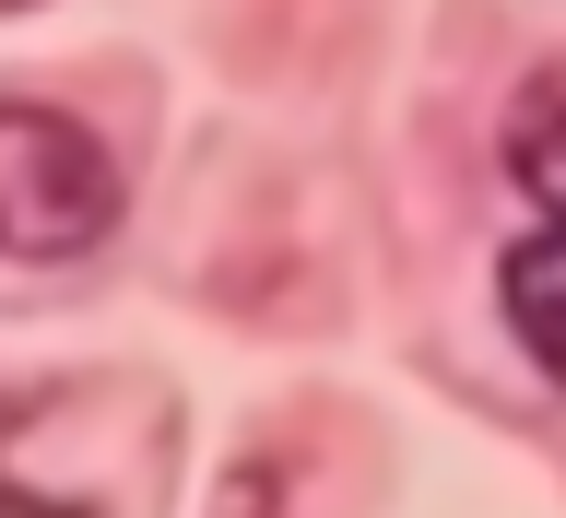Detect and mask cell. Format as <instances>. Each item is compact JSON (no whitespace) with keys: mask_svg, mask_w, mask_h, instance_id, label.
<instances>
[{"mask_svg":"<svg viewBox=\"0 0 566 518\" xmlns=\"http://www.w3.org/2000/svg\"><path fill=\"white\" fill-rule=\"evenodd\" d=\"M130 212V177L71 106H0V260L24 272H60V260H95Z\"/></svg>","mask_w":566,"mask_h":518,"instance_id":"6da1fadb","label":"cell"},{"mask_svg":"<svg viewBox=\"0 0 566 518\" xmlns=\"http://www.w3.org/2000/svg\"><path fill=\"white\" fill-rule=\"evenodd\" d=\"M495 166L531 201V224H566V60H543L495 118Z\"/></svg>","mask_w":566,"mask_h":518,"instance_id":"7a4b0ae2","label":"cell"},{"mask_svg":"<svg viewBox=\"0 0 566 518\" xmlns=\"http://www.w3.org/2000/svg\"><path fill=\"white\" fill-rule=\"evenodd\" d=\"M495 318H507V342L566 389V224H531V236L495 260Z\"/></svg>","mask_w":566,"mask_h":518,"instance_id":"3957f363","label":"cell"},{"mask_svg":"<svg viewBox=\"0 0 566 518\" xmlns=\"http://www.w3.org/2000/svg\"><path fill=\"white\" fill-rule=\"evenodd\" d=\"M0 12H35V0H0Z\"/></svg>","mask_w":566,"mask_h":518,"instance_id":"277c9868","label":"cell"}]
</instances>
